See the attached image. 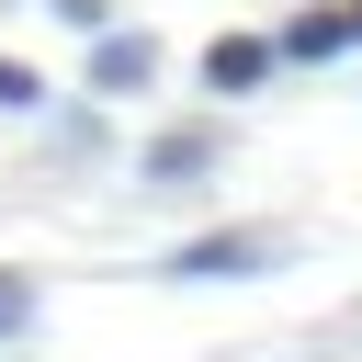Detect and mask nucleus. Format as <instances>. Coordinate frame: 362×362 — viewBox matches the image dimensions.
<instances>
[{
  "instance_id": "nucleus-1",
  "label": "nucleus",
  "mask_w": 362,
  "mask_h": 362,
  "mask_svg": "<svg viewBox=\"0 0 362 362\" xmlns=\"http://www.w3.org/2000/svg\"><path fill=\"white\" fill-rule=\"evenodd\" d=\"M260 260H272V238L226 226V238H192V249L170 260V272H181V283H238V272H260Z\"/></svg>"
},
{
  "instance_id": "nucleus-2",
  "label": "nucleus",
  "mask_w": 362,
  "mask_h": 362,
  "mask_svg": "<svg viewBox=\"0 0 362 362\" xmlns=\"http://www.w3.org/2000/svg\"><path fill=\"white\" fill-rule=\"evenodd\" d=\"M272 57H283V45H260V34H215V45H204V90H260Z\"/></svg>"
},
{
  "instance_id": "nucleus-3",
  "label": "nucleus",
  "mask_w": 362,
  "mask_h": 362,
  "mask_svg": "<svg viewBox=\"0 0 362 362\" xmlns=\"http://www.w3.org/2000/svg\"><path fill=\"white\" fill-rule=\"evenodd\" d=\"M147 68H158L147 34H102V45H90V90H147Z\"/></svg>"
},
{
  "instance_id": "nucleus-4",
  "label": "nucleus",
  "mask_w": 362,
  "mask_h": 362,
  "mask_svg": "<svg viewBox=\"0 0 362 362\" xmlns=\"http://www.w3.org/2000/svg\"><path fill=\"white\" fill-rule=\"evenodd\" d=\"M339 45H362L351 11H294V23H283V57H339Z\"/></svg>"
},
{
  "instance_id": "nucleus-5",
  "label": "nucleus",
  "mask_w": 362,
  "mask_h": 362,
  "mask_svg": "<svg viewBox=\"0 0 362 362\" xmlns=\"http://www.w3.org/2000/svg\"><path fill=\"white\" fill-rule=\"evenodd\" d=\"M204 158H215V136H158V147H147L158 181H181V170H204Z\"/></svg>"
},
{
  "instance_id": "nucleus-6",
  "label": "nucleus",
  "mask_w": 362,
  "mask_h": 362,
  "mask_svg": "<svg viewBox=\"0 0 362 362\" xmlns=\"http://www.w3.org/2000/svg\"><path fill=\"white\" fill-rule=\"evenodd\" d=\"M34 102H45V79H34L23 57H0V113H34Z\"/></svg>"
},
{
  "instance_id": "nucleus-7",
  "label": "nucleus",
  "mask_w": 362,
  "mask_h": 362,
  "mask_svg": "<svg viewBox=\"0 0 362 362\" xmlns=\"http://www.w3.org/2000/svg\"><path fill=\"white\" fill-rule=\"evenodd\" d=\"M23 317H34V283H23V272H0V339H11Z\"/></svg>"
},
{
  "instance_id": "nucleus-8",
  "label": "nucleus",
  "mask_w": 362,
  "mask_h": 362,
  "mask_svg": "<svg viewBox=\"0 0 362 362\" xmlns=\"http://www.w3.org/2000/svg\"><path fill=\"white\" fill-rule=\"evenodd\" d=\"M351 34H362V0H351Z\"/></svg>"
}]
</instances>
